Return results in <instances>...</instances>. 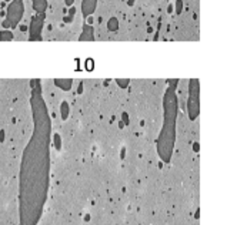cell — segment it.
Instances as JSON below:
<instances>
[{
    "mask_svg": "<svg viewBox=\"0 0 227 225\" xmlns=\"http://www.w3.org/2000/svg\"><path fill=\"white\" fill-rule=\"evenodd\" d=\"M69 116H70V105H69V103L66 100H63L60 103V117H62L63 121H66L69 118Z\"/></svg>",
    "mask_w": 227,
    "mask_h": 225,
    "instance_id": "8",
    "label": "cell"
},
{
    "mask_svg": "<svg viewBox=\"0 0 227 225\" xmlns=\"http://www.w3.org/2000/svg\"><path fill=\"white\" fill-rule=\"evenodd\" d=\"M127 4H129V6H133V4H134V0H127Z\"/></svg>",
    "mask_w": 227,
    "mask_h": 225,
    "instance_id": "22",
    "label": "cell"
},
{
    "mask_svg": "<svg viewBox=\"0 0 227 225\" xmlns=\"http://www.w3.org/2000/svg\"><path fill=\"white\" fill-rule=\"evenodd\" d=\"M24 14V3L23 0H12L7 6L6 12V21L10 29H16L19 26L20 20Z\"/></svg>",
    "mask_w": 227,
    "mask_h": 225,
    "instance_id": "2",
    "label": "cell"
},
{
    "mask_svg": "<svg viewBox=\"0 0 227 225\" xmlns=\"http://www.w3.org/2000/svg\"><path fill=\"white\" fill-rule=\"evenodd\" d=\"M6 1H9V0H6Z\"/></svg>",
    "mask_w": 227,
    "mask_h": 225,
    "instance_id": "25",
    "label": "cell"
},
{
    "mask_svg": "<svg viewBox=\"0 0 227 225\" xmlns=\"http://www.w3.org/2000/svg\"><path fill=\"white\" fill-rule=\"evenodd\" d=\"M13 33L10 30H0V41H12Z\"/></svg>",
    "mask_w": 227,
    "mask_h": 225,
    "instance_id": "11",
    "label": "cell"
},
{
    "mask_svg": "<svg viewBox=\"0 0 227 225\" xmlns=\"http://www.w3.org/2000/svg\"><path fill=\"white\" fill-rule=\"evenodd\" d=\"M107 30L109 32H117L119 30V19L117 17H110L107 20Z\"/></svg>",
    "mask_w": 227,
    "mask_h": 225,
    "instance_id": "10",
    "label": "cell"
},
{
    "mask_svg": "<svg viewBox=\"0 0 227 225\" xmlns=\"http://www.w3.org/2000/svg\"><path fill=\"white\" fill-rule=\"evenodd\" d=\"M79 41H94V29H93V26L85 23L82 34L79 36Z\"/></svg>",
    "mask_w": 227,
    "mask_h": 225,
    "instance_id": "5",
    "label": "cell"
},
{
    "mask_svg": "<svg viewBox=\"0 0 227 225\" xmlns=\"http://www.w3.org/2000/svg\"><path fill=\"white\" fill-rule=\"evenodd\" d=\"M199 150H200V144L197 141H194L193 142V151H194V153H199Z\"/></svg>",
    "mask_w": 227,
    "mask_h": 225,
    "instance_id": "17",
    "label": "cell"
},
{
    "mask_svg": "<svg viewBox=\"0 0 227 225\" xmlns=\"http://www.w3.org/2000/svg\"><path fill=\"white\" fill-rule=\"evenodd\" d=\"M183 10V0H176V14H180Z\"/></svg>",
    "mask_w": 227,
    "mask_h": 225,
    "instance_id": "13",
    "label": "cell"
},
{
    "mask_svg": "<svg viewBox=\"0 0 227 225\" xmlns=\"http://www.w3.org/2000/svg\"><path fill=\"white\" fill-rule=\"evenodd\" d=\"M85 221H86V222H89V221H90V215H89V214H86V217H85Z\"/></svg>",
    "mask_w": 227,
    "mask_h": 225,
    "instance_id": "21",
    "label": "cell"
},
{
    "mask_svg": "<svg viewBox=\"0 0 227 225\" xmlns=\"http://www.w3.org/2000/svg\"><path fill=\"white\" fill-rule=\"evenodd\" d=\"M116 83L120 89H127V87L130 86V80L129 78H117Z\"/></svg>",
    "mask_w": 227,
    "mask_h": 225,
    "instance_id": "12",
    "label": "cell"
},
{
    "mask_svg": "<svg viewBox=\"0 0 227 225\" xmlns=\"http://www.w3.org/2000/svg\"><path fill=\"white\" fill-rule=\"evenodd\" d=\"M33 1V9L37 14H45L47 10V0H32Z\"/></svg>",
    "mask_w": 227,
    "mask_h": 225,
    "instance_id": "7",
    "label": "cell"
},
{
    "mask_svg": "<svg viewBox=\"0 0 227 225\" xmlns=\"http://www.w3.org/2000/svg\"><path fill=\"white\" fill-rule=\"evenodd\" d=\"M73 3H74V0H65V4L66 6H69V7L73 6Z\"/></svg>",
    "mask_w": 227,
    "mask_h": 225,
    "instance_id": "18",
    "label": "cell"
},
{
    "mask_svg": "<svg viewBox=\"0 0 227 225\" xmlns=\"http://www.w3.org/2000/svg\"><path fill=\"white\" fill-rule=\"evenodd\" d=\"M93 63H94V61H93L91 58H89V60L86 61V69H87V70H89V71H90V70H93Z\"/></svg>",
    "mask_w": 227,
    "mask_h": 225,
    "instance_id": "15",
    "label": "cell"
},
{
    "mask_svg": "<svg viewBox=\"0 0 227 225\" xmlns=\"http://www.w3.org/2000/svg\"><path fill=\"white\" fill-rule=\"evenodd\" d=\"M52 142H53V147H54V150H56V151H60V150H62L63 140H62V135L59 134V133H54V134H53Z\"/></svg>",
    "mask_w": 227,
    "mask_h": 225,
    "instance_id": "9",
    "label": "cell"
},
{
    "mask_svg": "<svg viewBox=\"0 0 227 225\" xmlns=\"http://www.w3.org/2000/svg\"><path fill=\"white\" fill-rule=\"evenodd\" d=\"M63 20H65V23H70V21H71L73 19H70L69 16H65V19H63Z\"/></svg>",
    "mask_w": 227,
    "mask_h": 225,
    "instance_id": "19",
    "label": "cell"
},
{
    "mask_svg": "<svg viewBox=\"0 0 227 225\" xmlns=\"http://www.w3.org/2000/svg\"><path fill=\"white\" fill-rule=\"evenodd\" d=\"M199 91H200V83L197 78H191L188 81V100H187V114L191 121H194L199 117L200 105H199Z\"/></svg>",
    "mask_w": 227,
    "mask_h": 225,
    "instance_id": "1",
    "label": "cell"
},
{
    "mask_svg": "<svg viewBox=\"0 0 227 225\" xmlns=\"http://www.w3.org/2000/svg\"><path fill=\"white\" fill-rule=\"evenodd\" d=\"M54 84L57 86L59 89H62L63 91H69L73 87V80L71 78H56Z\"/></svg>",
    "mask_w": 227,
    "mask_h": 225,
    "instance_id": "6",
    "label": "cell"
},
{
    "mask_svg": "<svg viewBox=\"0 0 227 225\" xmlns=\"http://www.w3.org/2000/svg\"><path fill=\"white\" fill-rule=\"evenodd\" d=\"M122 122H123L124 125L130 124V118H129V114H127V113H123V114H122Z\"/></svg>",
    "mask_w": 227,
    "mask_h": 225,
    "instance_id": "14",
    "label": "cell"
},
{
    "mask_svg": "<svg viewBox=\"0 0 227 225\" xmlns=\"http://www.w3.org/2000/svg\"><path fill=\"white\" fill-rule=\"evenodd\" d=\"M74 14H76V9H74V7H70V9H69V17L73 19V17H74Z\"/></svg>",
    "mask_w": 227,
    "mask_h": 225,
    "instance_id": "16",
    "label": "cell"
},
{
    "mask_svg": "<svg viewBox=\"0 0 227 225\" xmlns=\"http://www.w3.org/2000/svg\"><path fill=\"white\" fill-rule=\"evenodd\" d=\"M45 14H36L32 17L30 21V27H29V40L30 41H36V40H42V30L45 26Z\"/></svg>",
    "mask_w": 227,
    "mask_h": 225,
    "instance_id": "3",
    "label": "cell"
},
{
    "mask_svg": "<svg viewBox=\"0 0 227 225\" xmlns=\"http://www.w3.org/2000/svg\"><path fill=\"white\" fill-rule=\"evenodd\" d=\"M124 154H126V150L122 148V153H120V158H124Z\"/></svg>",
    "mask_w": 227,
    "mask_h": 225,
    "instance_id": "20",
    "label": "cell"
},
{
    "mask_svg": "<svg viewBox=\"0 0 227 225\" xmlns=\"http://www.w3.org/2000/svg\"><path fill=\"white\" fill-rule=\"evenodd\" d=\"M3 135H4V131L1 130V131H0V140H3Z\"/></svg>",
    "mask_w": 227,
    "mask_h": 225,
    "instance_id": "24",
    "label": "cell"
},
{
    "mask_svg": "<svg viewBox=\"0 0 227 225\" xmlns=\"http://www.w3.org/2000/svg\"><path fill=\"white\" fill-rule=\"evenodd\" d=\"M119 128H124V124L122 121H119Z\"/></svg>",
    "mask_w": 227,
    "mask_h": 225,
    "instance_id": "23",
    "label": "cell"
},
{
    "mask_svg": "<svg viewBox=\"0 0 227 225\" xmlns=\"http://www.w3.org/2000/svg\"><path fill=\"white\" fill-rule=\"evenodd\" d=\"M97 7V0H82V14L83 17H90L96 12Z\"/></svg>",
    "mask_w": 227,
    "mask_h": 225,
    "instance_id": "4",
    "label": "cell"
}]
</instances>
